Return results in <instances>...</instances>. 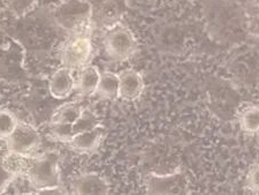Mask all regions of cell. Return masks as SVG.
Wrapping results in <instances>:
<instances>
[{
    "label": "cell",
    "mask_w": 259,
    "mask_h": 195,
    "mask_svg": "<svg viewBox=\"0 0 259 195\" xmlns=\"http://www.w3.org/2000/svg\"><path fill=\"white\" fill-rule=\"evenodd\" d=\"M93 5V28L106 29L121 22L123 15V0H90Z\"/></svg>",
    "instance_id": "cell-7"
},
{
    "label": "cell",
    "mask_w": 259,
    "mask_h": 195,
    "mask_svg": "<svg viewBox=\"0 0 259 195\" xmlns=\"http://www.w3.org/2000/svg\"><path fill=\"white\" fill-rule=\"evenodd\" d=\"M16 115L6 109H0V140L6 141L18 125Z\"/></svg>",
    "instance_id": "cell-18"
},
{
    "label": "cell",
    "mask_w": 259,
    "mask_h": 195,
    "mask_svg": "<svg viewBox=\"0 0 259 195\" xmlns=\"http://www.w3.org/2000/svg\"><path fill=\"white\" fill-rule=\"evenodd\" d=\"M33 194H41V195H48V194H53V195H62V194H68L66 189H64L61 186H58V187H50V188H43L35 190Z\"/></svg>",
    "instance_id": "cell-21"
},
{
    "label": "cell",
    "mask_w": 259,
    "mask_h": 195,
    "mask_svg": "<svg viewBox=\"0 0 259 195\" xmlns=\"http://www.w3.org/2000/svg\"><path fill=\"white\" fill-rule=\"evenodd\" d=\"M2 152H0V194L6 193V189H8L10 185L12 184V181H13L16 178L14 174H12L8 171H6L5 168L3 167V164H2Z\"/></svg>",
    "instance_id": "cell-20"
},
{
    "label": "cell",
    "mask_w": 259,
    "mask_h": 195,
    "mask_svg": "<svg viewBox=\"0 0 259 195\" xmlns=\"http://www.w3.org/2000/svg\"><path fill=\"white\" fill-rule=\"evenodd\" d=\"M62 2H64V0H62Z\"/></svg>",
    "instance_id": "cell-24"
},
{
    "label": "cell",
    "mask_w": 259,
    "mask_h": 195,
    "mask_svg": "<svg viewBox=\"0 0 259 195\" xmlns=\"http://www.w3.org/2000/svg\"><path fill=\"white\" fill-rule=\"evenodd\" d=\"M100 74L102 73L99 72L97 66L91 64H88L80 69V75H78L76 88L82 96H94L99 84Z\"/></svg>",
    "instance_id": "cell-13"
},
{
    "label": "cell",
    "mask_w": 259,
    "mask_h": 195,
    "mask_svg": "<svg viewBox=\"0 0 259 195\" xmlns=\"http://www.w3.org/2000/svg\"><path fill=\"white\" fill-rule=\"evenodd\" d=\"M90 32L70 36L64 44L60 50V60L64 67L70 70L81 69L90 63L94 53Z\"/></svg>",
    "instance_id": "cell-4"
},
{
    "label": "cell",
    "mask_w": 259,
    "mask_h": 195,
    "mask_svg": "<svg viewBox=\"0 0 259 195\" xmlns=\"http://www.w3.org/2000/svg\"><path fill=\"white\" fill-rule=\"evenodd\" d=\"M144 181L148 194L189 193V181L186 173L182 171H175L168 174L149 173Z\"/></svg>",
    "instance_id": "cell-5"
},
{
    "label": "cell",
    "mask_w": 259,
    "mask_h": 195,
    "mask_svg": "<svg viewBox=\"0 0 259 195\" xmlns=\"http://www.w3.org/2000/svg\"><path fill=\"white\" fill-rule=\"evenodd\" d=\"M3 3L16 18H23L36 8V0H3Z\"/></svg>",
    "instance_id": "cell-17"
},
{
    "label": "cell",
    "mask_w": 259,
    "mask_h": 195,
    "mask_svg": "<svg viewBox=\"0 0 259 195\" xmlns=\"http://www.w3.org/2000/svg\"><path fill=\"white\" fill-rule=\"evenodd\" d=\"M120 88L119 98L126 102H134L139 99L144 91L143 76L135 69L128 68L119 73Z\"/></svg>",
    "instance_id": "cell-10"
},
{
    "label": "cell",
    "mask_w": 259,
    "mask_h": 195,
    "mask_svg": "<svg viewBox=\"0 0 259 195\" xmlns=\"http://www.w3.org/2000/svg\"><path fill=\"white\" fill-rule=\"evenodd\" d=\"M29 159L30 156H23L20 153H16L13 151H10L5 149L2 152V164L5 168L6 171H8L12 174H14L15 177L18 176H24L27 171Z\"/></svg>",
    "instance_id": "cell-15"
},
{
    "label": "cell",
    "mask_w": 259,
    "mask_h": 195,
    "mask_svg": "<svg viewBox=\"0 0 259 195\" xmlns=\"http://www.w3.org/2000/svg\"><path fill=\"white\" fill-rule=\"evenodd\" d=\"M53 21L70 36L93 30V5L90 0H64L51 11Z\"/></svg>",
    "instance_id": "cell-1"
},
{
    "label": "cell",
    "mask_w": 259,
    "mask_h": 195,
    "mask_svg": "<svg viewBox=\"0 0 259 195\" xmlns=\"http://www.w3.org/2000/svg\"><path fill=\"white\" fill-rule=\"evenodd\" d=\"M84 106L80 102H68L58 106L51 115V125L72 126L84 113Z\"/></svg>",
    "instance_id": "cell-12"
},
{
    "label": "cell",
    "mask_w": 259,
    "mask_h": 195,
    "mask_svg": "<svg viewBox=\"0 0 259 195\" xmlns=\"http://www.w3.org/2000/svg\"><path fill=\"white\" fill-rule=\"evenodd\" d=\"M76 84L73 76L72 70L62 66L61 68L57 69L49 82V89L52 96L57 99H64L70 96L73 93Z\"/></svg>",
    "instance_id": "cell-11"
},
{
    "label": "cell",
    "mask_w": 259,
    "mask_h": 195,
    "mask_svg": "<svg viewBox=\"0 0 259 195\" xmlns=\"http://www.w3.org/2000/svg\"><path fill=\"white\" fill-rule=\"evenodd\" d=\"M6 149V142L4 140H0V152Z\"/></svg>",
    "instance_id": "cell-23"
},
{
    "label": "cell",
    "mask_w": 259,
    "mask_h": 195,
    "mask_svg": "<svg viewBox=\"0 0 259 195\" xmlns=\"http://www.w3.org/2000/svg\"><path fill=\"white\" fill-rule=\"evenodd\" d=\"M239 125L246 134H259V105L250 104L243 107L239 114Z\"/></svg>",
    "instance_id": "cell-16"
},
{
    "label": "cell",
    "mask_w": 259,
    "mask_h": 195,
    "mask_svg": "<svg viewBox=\"0 0 259 195\" xmlns=\"http://www.w3.org/2000/svg\"><path fill=\"white\" fill-rule=\"evenodd\" d=\"M5 142L7 150L23 156H35L41 144V136L33 126L19 122Z\"/></svg>",
    "instance_id": "cell-6"
},
{
    "label": "cell",
    "mask_w": 259,
    "mask_h": 195,
    "mask_svg": "<svg viewBox=\"0 0 259 195\" xmlns=\"http://www.w3.org/2000/svg\"><path fill=\"white\" fill-rule=\"evenodd\" d=\"M119 74L112 72H104L100 74V80L95 95L102 99L115 101L116 98H119Z\"/></svg>",
    "instance_id": "cell-14"
},
{
    "label": "cell",
    "mask_w": 259,
    "mask_h": 195,
    "mask_svg": "<svg viewBox=\"0 0 259 195\" xmlns=\"http://www.w3.org/2000/svg\"><path fill=\"white\" fill-rule=\"evenodd\" d=\"M70 189V193L78 195H106L110 193V185L105 178L97 173H82L72 180Z\"/></svg>",
    "instance_id": "cell-9"
},
{
    "label": "cell",
    "mask_w": 259,
    "mask_h": 195,
    "mask_svg": "<svg viewBox=\"0 0 259 195\" xmlns=\"http://www.w3.org/2000/svg\"><path fill=\"white\" fill-rule=\"evenodd\" d=\"M103 45L108 58L115 63H122L132 59L140 49L135 35L131 29L121 22L106 29Z\"/></svg>",
    "instance_id": "cell-3"
},
{
    "label": "cell",
    "mask_w": 259,
    "mask_h": 195,
    "mask_svg": "<svg viewBox=\"0 0 259 195\" xmlns=\"http://www.w3.org/2000/svg\"><path fill=\"white\" fill-rule=\"evenodd\" d=\"M245 185L251 192L259 193V164H254L249 169L245 176Z\"/></svg>",
    "instance_id": "cell-19"
},
{
    "label": "cell",
    "mask_w": 259,
    "mask_h": 195,
    "mask_svg": "<svg viewBox=\"0 0 259 195\" xmlns=\"http://www.w3.org/2000/svg\"><path fill=\"white\" fill-rule=\"evenodd\" d=\"M104 136H105V130L99 124L93 128L75 134L65 144L78 153H94L98 150Z\"/></svg>",
    "instance_id": "cell-8"
},
{
    "label": "cell",
    "mask_w": 259,
    "mask_h": 195,
    "mask_svg": "<svg viewBox=\"0 0 259 195\" xmlns=\"http://www.w3.org/2000/svg\"><path fill=\"white\" fill-rule=\"evenodd\" d=\"M59 160L60 155L53 150L40 153L39 156H30L24 176L27 177L33 192L61 186Z\"/></svg>",
    "instance_id": "cell-2"
},
{
    "label": "cell",
    "mask_w": 259,
    "mask_h": 195,
    "mask_svg": "<svg viewBox=\"0 0 259 195\" xmlns=\"http://www.w3.org/2000/svg\"><path fill=\"white\" fill-rule=\"evenodd\" d=\"M62 3V0H36V7L39 8H48L52 11L53 8L59 6Z\"/></svg>",
    "instance_id": "cell-22"
}]
</instances>
